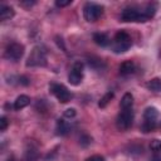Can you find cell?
I'll return each instance as SVG.
<instances>
[{"label":"cell","mask_w":161,"mask_h":161,"mask_svg":"<svg viewBox=\"0 0 161 161\" xmlns=\"http://www.w3.org/2000/svg\"><path fill=\"white\" fill-rule=\"evenodd\" d=\"M47 64V52L43 47L36 45L33 48L28 57L26 67H44Z\"/></svg>","instance_id":"cell-1"},{"label":"cell","mask_w":161,"mask_h":161,"mask_svg":"<svg viewBox=\"0 0 161 161\" xmlns=\"http://www.w3.org/2000/svg\"><path fill=\"white\" fill-rule=\"evenodd\" d=\"M131 44H132L131 36L126 31L121 30V31H118L116 34L112 48H113V52L114 53H123V52H126L131 47Z\"/></svg>","instance_id":"cell-2"},{"label":"cell","mask_w":161,"mask_h":161,"mask_svg":"<svg viewBox=\"0 0 161 161\" xmlns=\"http://www.w3.org/2000/svg\"><path fill=\"white\" fill-rule=\"evenodd\" d=\"M103 13V6L96 3H87L83 8V16L87 21H96Z\"/></svg>","instance_id":"cell-3"},{"label":"cell","mask_w":161,"mask_h":161,"mask_svg":"<svg viewBox=\"0 0 161 161\" xmlns=\"http://www.w3.org/2000/svg\"><path fill=\"white\" fill-rule=\"evenodd\" d=\"M132 122H133V111L132 108H130V109H122L119 112V114L117 116L116 125L118 130L126 131L132 126Z\"/></svg>","instance_id":"cell-4"},{"label":"cell","mask_w":161,"mask_h":161,"mask_svg":"<svg viewBox=\"0 0 161 161\" xmlns=\"http://www.w3.org/2000/svg\"><path fill=\"white\" fill-rule=\"evenodd\" d=\"M122 21H146L147 18L143 15L142 10L136 8H126L121 14Z\"/></svg>","instance_id":"cell-5"},{"label":"cell","mask_w":161,"mask_h":161,"mask_svg":"<svg viewBox=\"0 0 161 161\" xmlns=\"http://www.w3.org/2000/svg\"><path fill=\"white\" fill-rule=\"evenodd\" d=\"M50 92L57 97V99L62 103H67L70 101L72 94L67 89V87H64L63 84H58V83H52L49 87Z\"/></svg>","instance_id":"cell-6"},{"label":"cell","mask_w":161,"mask_h":161,"mask_svg":"<svg viewBox=\"0 0 161 161\" xmlns=\"http://www.w3.org/2000/svg\"><path fill=\"white\" fill-rule=\"evenodd\" d=\"M23 54H24V45L20 44V43H11V44H9L6 47L5 57L9 60L16 62L23 57Z\"/></svg>","instance_id":"cell-7"},{"label":"cell","mask_w":161,"mask_h":161,"mask_svg":"<svg viewBox=\"0 0 161 161\" xmlns=\"http://www.w3.org/2000/svg\"><path fill=\"white\" fill-rule=\"evenodd\" d=\"M83 79V63L75 62L68 75V82L72 86H78Z\"/></svg>","instance_id":"cell-8"},{"label":"cell","mask_w":161,"mask_h":161,"mask_svg":"<svg viewBox=\"0 0 161 161\" xmlns=\"http://www.w3.org/2000/svg\"><path fill=\"white\" fill-rule=\"evenodd\" d=\"M29 104H30V98H29L28 96H25V94H20V96L15 99V102H14V108H15L16 111H19V109L25 108V107L29 106Z\"/></svg>","instance_id":"cell-9"},{"label":"cell","mask_w":161,"mask_h":161,"mask_svg":"<svg viewBox=\"0 0 161 161\" xmlns=\"http://www.w3.org/2000/svg\"><path fill=\"white\" fill-rule=\"evenodd\" d=\"M55 131H57V135L65 136L70 131V127H69V125L64 119H58L57 121V126H55Z\"/></svg>","instance_id":"cell-10"},{"label":"cell","mask_w":161,"mask_h":161,"mask_svg":"<svg viewBox=\"0 0 161 161\" xmlns=\"http://www.w3.org/2000/svg\"><path fill=\"white\" fill-rule=\"evenodd\" d=\"M93 40L99 47H107V45H109V42H111L109 38L103 33H96L93 35Z\"/></svg>","instance_id":"cell-11"},{"label":"cell","mask_w":161,"mask_h":161,"mask_svg":"<svg viewBox=\"0 0 161 161\" xmlns=\"http://www.w3.org/2000/svg\"><path fill=\"white\" fill-rule=\"evenodd\" d=\"M133 70H135V64L132 60H126L119 65V73L122 75H128L133 73Z\"/></svg>","instance_id":"cell-12"},{"label":"cell","mask_w":161,"mask_h":161,"mask_svg":"<svg viewBox=\"0 0 161 161\" xmlns=\"http://www.w3.org/2000/svg\"><path fill=\"white\" fill-rule=\"evenodd\" d=\"M14 16V10L11 6L1 5L0 6V20H9Z\"/></svg>","instance_id":"cell-13"},{"label":"cell","mask_w":161,"mask_h":161,"mask_svg":"<svg viewBox=\"0 0 161 161\" xmlns=\"http://www.w3.org/2000/svg\"><path fill=\"white\" fill-rule=\"evenodd\" d=\"M133 104V96L131 93H125L121 99V109H130Z\"/></svg>","instance_id":"cell-14"},{"label":"cell","mask_w":161,"mask_h":161,"mask_svg":"<svg viewBox=\"0 0 161 161\" xmlns=\"http://www.w3.org/2000/svg\"><path fill=\"white\" fill-rule=\"evenodd\" d=\"M157 116H158V111L155 107H147L143 112V119L147 121H156Z\"/></svg>","instance_id":"cell-15"},{"label":"cell","mask_w":161,"mask_h":161,"mask_svg":"<svg viewBox=\"0 0 161 161\" xmlns=\"http://www.w3.org/2000/svg\"><path fill=\"white\" fill-rule=\"evenodd\" d=\"M88 65H89L91 68L96 69V70H98V69L106 67V64L103 63V60L99 59V58H96V57H91V58H88Z\"/></svg>","instance_id":"cell-16"},{"label":"cell","mask_w":161,"mask_h":161,"mask_svg":"<svg viewBox=\"0 0 161 161\" xmlns=\"http://www.w3.org/2000/svg\"><path fill=\"white\" fill-rule=\"evenodd\" d=\"M156 128V121H147L145 119L143 123L141 125V131L143 133H147V132H151Z\"/></svg>","instance_id":"cell-17"},{"label":"cell","mask_w":161,"mask_h":161,"mask_svg":"<svg viewBox=\"0 0 161 161\" xmlns=\"http://www.w3.org/2000/svg\"><path fill=\"white\" fill-rule=\"evenodd\" d=\"M147 88L153 91V92H161V79L160 78H153L147 83Z\"/></svg>","instance_id":"cell-18"},{"label":"cell","mask_w":161,"mask_h":161,"mask_svg":"<svg viewBox=\"0 0 161 161\" xmlns=\"http://www.w3.org/2000/svg\"><path fill=\"white\" fill-rule=\"evenodd\" d=\"M113 98V93L112 92H108V93H106L102 98H101V101H99V103H98V106L101 107V108H104L108 103H109V101Z\"/></svg>","instance_id":"cell-19"},{"label":"cell","mask_w":161,"mask_h":161,"mask_svg":"<svg viewBox=\"0 0 161 161\" xmlns=\"http://www.w3.org/2000/svg\"><path fill=\"white\" fill-rule=\"evenodd\" d=\"M150 148L155 152L161 151V141L160 140H152L151 143H150Z\"/></svg>","instance_id":"cell-20"},{"label":"cell","mask_w":161,"mask_h":161,"mask_svg":"<svg viewBox=\"0 0 161 161\" xmlns=\"http://www.w3.org/2000/svg\"><path fill=\"white\" fill-rule=\"evenodd\" d=\"M75 109L74 108H68V109H65L64 111V117H67V118H73L74 116H75Z\"/></svg>","instance_id":"cell-21"},{"label":"cell","mask_w":161,"mask_h":161,"mask_svg":"<svg viewBox=\"0 0 161 161\" xmlns=\"http://www.w3.org/2000/svg\"><path fill=\"white\" fill-rule=\"evenodd\" d=\"M69 4H72V0H57L55 1V5L58 8H64V6L69 5Z\"/></svg>","instance_id":"cell-22"},{"label":"cell","mask_w":161,"mask_h":161,"mask_svg":"<svg viewBox=\"0 0 161 161\" xmlns=\"http://www.w3.org/2000/svg\"><path fill=\"white\" fill-rule=\"evenodd\" d=\"M6 127H8V119L5 116H3L0 117V131H5Z\"/></svg>","instance_id":"cell-23"},{"label":"cell","mask_w":161,"mask_h":161,"mask_svg":"<svg viewBox=\"0 0 161 161\" xmlns=\"http://www.w3.org/2000/svg\"><path fill=\"white\" fill-rule=\"evenodd\" d=\"M87 161H104V157L101 155H94V156H91L89 158H87Z\"/></svg>","instance_id":"cell-24"},{"label":"cell","mask_w":161,"mask_h":161,"mask_svg":"<svg viewBox=\"0 0 161 161\" xmlns=\"http://www.w3.org/2000/svg\"><path fill=\"white\" fill-rule=\"evenodd\" d=\"M89 142H91V137H88V136H84V137L80 138V143H82L83 146H87Z\"/></svg>","instance_id":"cell-25"},{"label":"cell","mask_w":161,"mask_h":161,"mask_svg":"<svg viewBox=\"0 0 161 161\" xmlns=\"http://www.w3.org/2000/svg\"><path fill=\"white\" fill-rule=\"evenodd\" d=\"M19 80H20V83H21V84H24V86H28V84H29V80H28V78H26V77H20V78H19Z\"/></svg>","instance_id":"cell-26"},{"label":"cell","mask_w":161,"mask_h":161,"mask_svg":"<svg viewBox=\"0 0 161 161\" xmlns=\"http://www.w3.org/2000/svg\"><path fill=\"white\" fill-rule=\"evenodd\" d=\"M151 161H161V155H155V156L151 158Z\"/></svg>","instance_id":"cell-27"},{"label":"cell","mask_w":161,"mask_h":161,"mask_svg":"<svg viewBox=\"0 0 161 161\" xmlns=\"http://www.w3.org/2000/svg\"><path fill=\"white\" fill-rule=\"evenodd\" d=\"M160 126H161V123H160Z\"/></svg>","instance_id":"cell-28"}]
</instances>
